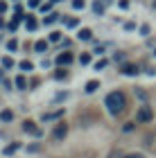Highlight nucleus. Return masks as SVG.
<instances>
[{
  "label": "nucleus",
  "mask_w": 156,
  "mask_h": 158,
  "mask_svg": "<svg viewBox=\"0 0 156 158\" xmlns=\"http://www.w3.org/2000/svg\"><path fill=\"white\" fill-rule=\"evenodd\" d=\"M104 104H106V109H109L111 115H118V113L124 111V95H122L120 90H113V93H109V95H106Z\"/></svg>",
  "instance_id": "obj_1"
},
{
  "label": "nucleus",
  "mask_w": 156,
  "mask_h": 158,
  "mask_svg": "<svg viewBox=\"0 0 156 158\" xmlns=\"http://www.w3.org/2000/svg\"><path fill=\"white\" fill-rule=\"evenodd\" d=\"M136 120L138 122H152L154 120V111L150 109V106H140L138 113H136Z\"/></svg>",
  "instance_id": "obj_2"
},
{
  "label": "nucleus",
  "mask_w": 156,
  "mask_h": 158,
  "mask_svg": "<svg viewBox=\"0 0 156 158\" xmlns=\"http://www.w3.org/2000/svg\"><path fill=\"white\" fill-rule=\"evenodd\" d=\"M66 133H68V124L59 122V124L54 127V133H52V138H54V140H63V138H66Z\"/></svg>",
  "instance_id": "obj_3"
},
{
  "label": "nucleus",
  "mask_w": 156,
  "mask_h": 158,
  "mask_svg": "<svg viewBox=\"0 0 156 158\" xmlns=\"http://www.w3.org/2000/svg\"><path fill=\"white\" fill-rule=\"evenodd\" d=\"M23 129H25V131L30 133V135H36V138H39L41 133H43V131H41V129L32 122V120H25V122H23Z\"/></svg>",
  "instance_id": "obj_4"
},
{
  "label": "nucleus",
  "mask_w": 156,
  "mask_h": 158,
  "mask_svg": "<svg viewBox=\"0 0 156 158\" xmlns=\"http://www.w3.org/2000/svg\"><path fill=\"white\" fill-rule=\"evenodd\" d=\"M70 61H73V54H70V52H63V54L57 56V63H59V66H68Z\"/></svg>",
  "instance_id": "obj_5"
},
{
  "label": "nucleus",
  "mask_w": 156,
  "mask_h": 158,
  "mask_svg": "<svg viewBox=\"0 0 156 158\" xmlns=\"http://www.w3.org/2000/svg\"><path fill=\"white\" fill-rule=\"evenodd\" d=\"M122 73H124V75H138V66H131V63H124V66H122Z\"/></svg>",
  "instance_id": "obj_6"
},
{
  "label": "nucleus",
  "mask_w": 156,
  "mask_h": 158,
  "mask_svg": "<svg viewBox=\"0 0 156 158\" xmlns=\"http://www.w3.org/2000/svg\"><path fill=\"white\" fill-rule=\"evenodd\" d=\"M77 36H79L82 41H91V39H93V32H91V30H86V27H84V30H82L79 34H77Z\"/></svg>",
  "instance_id": "obj_7"
},
{
  "label": "nucleus",
  "mask_w": 156,
  "mask_h": 158,
  "mask_svg": "<svg viewBox=\"0 0 156 158\" xmlns=\"http://www.w3.org/2000/svg\"><path fill=\"white\" fill-rule=\"evenodd\" d=\"M18 147H20V145H18V142H14V145H9V147H5V152H2V154H5V156H11V154H14V152H16V149H18Z\"/></svg>",
  "instance_id": "obj_8"
},
{
  "label": "nucleus",
  "mask_w": 156,
  "mask_h": 158,
  "mask_svg": "<svg viewBox=\"0 0 156 158\" xmlns=\"http://www.w3.org/2000/svg\"><path fill=\"white\" fill-rule=\"evenodd\" d=\"M0 120H2V122H11L14 120V113L11 111H2V113H0Z\"/></svg>",
  "instance_id": "obj_9"
},
{
  "label": "nucleus",
  "mask_w": 156,
  "mask_h": 158,
  "mask_svg": "<svg viewBox=\"0 0 156 158\" xmlns=\"http://www.w3.org/2000/svg\"><path fill=\"white\" fill-rule=\"evenodd\" d=\"M93 11H95V14H104V2L95 0V5H93Z\"/></svg>",
  "instance_id": "obj_10"
},
{
  "label": "nucleus",
  "mask_w": 156,
  "mask_h": 158,
  "mask_svg": "<svg viewBox=\"0 0 156 158\" xmlns=\"http://www.w3.org/2000/svg\"><path fill=\"white\" fill-rule=\"evenodd\" d=\"M97 88H100V84H97V81H88L86 84V93H95Z\"/></svg>",
  "instance_id": "obj_11"
},
{
  "label": "nucleus",
  "mask_w": 156,
  "mask_h": 158,
  "mask_svg": "<svg viewBox=\"0 0 156 158\" xmlns=\"http://www.w3.org/2000/svg\"><path fill=\"white\" fill-rule=\"evenodd\" d=\"M25 25H27V30H30V32H32V30H36V20H34L32 16H27V20H25Z\"/></svg>",
  "instance_id": "obj_12"
},
{
  "label": "nucleus",
  "mask_w": 156,
  "mask_h": 158,
  "mask_svg": "<svg viewBox=\"0 0 156 158\" xmlns=\"http://www.w3.org/2000/svg\"><path fill=\"white\" fill-rule=\"evenodd\" d=\"M36 52H43V50H48V41H36Z\"/></svg>",
  "instance_id": "obj_13"
},
{
  "label": "nucleus",
  "mask_w": 156,
  "mask_h": 158,
  "mask_svg": "<svg viewBox=\"0 0 156 158\" xmlns=\"http://www.w3.org/2000/svg\"><path fill=\"white\" fill-rule=\"evenodd\" d=\"M79 63H82V66H86V63H91V54H88V52H84V54L79 56Z\"/></svg>",
  "instance_id": "obj_14"
},
{
  "label": "nucleus",
  "mask_w": 156,
  "mask_h": 158,
  "mask_svg": "<svg viewBox=\"0 0 156 158\" xmlns=\"http://www.w3.org/2000/svg\"><path fill=\"white\" fill-rule=\"evenodd\" d=\"M2 66L5 68H11L14 66V59H11V56H2Z\"/></svg>",
  "instance_id": "obj_15"
},
{
  "label": "nucleus",
  "mask_w": 156,
  "mask_h": 158,
  "mask_svg": "<svg viewBox=\"0 0 156 158\" xmlns=\"http://www.w3.org/2000/svg\"><path fill=\"white\" fill-rule=\"evenodd\" d=\"M57 18H59V14H52V16H48V18H45V25H52Z\"/></svg>",
  "instance_id": "obj_16"
},
{
  "label": "nucleus",
  "mask_w": 156,
  "mask_h": 158,
  "mask_svg": "<svg viewBox=\"0 0 156 158\" xmlns=\"http://www.w3.org/2000/svg\"><path fill=\"white\" fill-rule=\"evenodd\" d=\"M34 66H32V63L30 61H20V70H32Z\"/></svg>",
  "instance_id": "obj_17"
},
{
  "label": "nucleus",
  "mask_w": 156,
  "mask_h": 158,
  "mask_svg": "<svg viewBox=\"0 0 156 158\" xmlns=\"http://www.w3.org/2000/svg\"><path fill=\"white\" fill-rule=\"evenodd\" d=\"M16 86H18V88H25V77H23V75L16 77Z\"/></svg>",
  "instance_id": "obj_18"
},
{
  "label": "nucleus",
  "mask_w": 156,
  "mask_h": 158,
  "mask_svg": "<svg viewBox=\"0 0 156 158\" xmlns=\"http://www.w3.org/2000/svg\"><path fill=\"white\" fill-rule=\"evenodd\" d=\"M102 68H106V59H100L95 63V70H102Z\"/></svg>",
  "instance_id": "obj_19"
},
{
  "label": "nucleus",
  "mask_w": 156,
  "mask_h": 158,
  "mask_svg": "<svg viewBox=\"0 0 156 158\" xmlns=\"http://www.w3.org/2000/svg\"><path fill=\"white\" fill-rule=\"evenodd\" d=\"M73 7L75 9H84V0H73Z\"/></svg>",
  "instance_id": "obj_20"
},
{
  "label": "nucleus",
  "mask_w": 156,
  "mask_h": 158,
  "mask_svg": "<svg viewBox=\"0 0 156 158\" xmlns=\"http://www.w3.org/2000/svg\"><path fill=\"white\" fill-rule=\"evenodd\" d=\"M50 41H54V43L61 41V34H59V32H52V34H50Z\"/></svg>",
  "instance_id": "obj_21"
},
{
  "label": "nucleus",
  "mask_w": 156,
  "mask_h": 158,
  "mask_svg": "<svg viewBox=\"0 0 156 158\" xmlns=\"http://www.w3.org/2000/svg\"><path fill=\"white\" fill-rule=\"evenodd\" d=\"M7 48H9V50H16V48H18V43H16V41H14V39H11L9 43H7Z\"/></svg>",
  "instance_id": "obj_22"
},
{
  "label": "nucleus",
  "mask_w": 156,
  "mask_h": 158,
  "mask_svg": "<svg viewBox=\"0 0 156 158\" xmlns=\"http://www.w3.org/2000/svg\"><path fill=\"white\" fill-rule=\"evenodd\" d=\"M66 25H68V27H75V25H77V18H70V20H68Z\"/></svg>",
  "instance_id": "obj_23"
},
{
  "label": "nucleus",
  "mask_w": 156,
  "mask_h": 158,
  "mask_svg": "<svg viewBox=\"0 0 156 158\" xmlns=\"http://www.w3.org/2000/svg\"><path fill=\"white\" fill-rule=\"evenodd\" d=\"M41 5V0H30V7H39Z\"/></svg>",
  "instance_id": "obj_24"
},
{
  "label": "nucleus",
  "mask_w": 156,
  "mask_h": 158,
  "mask_svg": "<svg viewBox=\"0 0 156 158\" xmlns=\"http://www.w3.org/2000/svg\"><path fill=\"white\" fill-rule=\"evenodd\" d=\"M124 158H143V154H129V156H124Z\"/></svg>",
  "instance_id": "obj_25"
},
{
  "label": "nucleus",
  "mask_w": 156,
  "mask_h": 158,
  "mask_svg": "<svg viewBox=\"0 0 156 158\" xmlns=\"http://www.w3.org/2000/svg\"><path fill=\"white\" fill-rule=\"evenodd\" d=\"M0 11H5V2H0Z\"/></svg>",
  "instance_id": "obj_26"
},
{
  "label": "nucleus",
  "mask_w": 156,
  "mask_h": 158,
  "mask_svg": "<svg viewBox=\"0 0 156 158\" xmlns=\"http://www.w3.org/2000/svg\"><path fill=\"white\" fill-rule=\"evenodd\" d=\"M52 2H59V0H52Z\"/></svg>",
  "instance_id": "obj_27"
},
{
  "label": "nucleus",
  "mask_w": 156,
  "mask_h": 158,
  "mask_svg": "<svg viewBox=\"0 0 156 158\" xmlns=\"http://www.w3.org/2000/svg\"><path fill=\"white\" fill-rule=\"evenodd\" d=\"M154 54H156V50H154Z\"/></svg>",
  "instance_id": "obj_28"
}]
</instances>
